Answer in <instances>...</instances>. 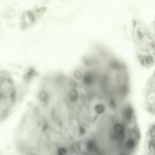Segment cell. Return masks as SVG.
Returning a JSON list of instances; mask_svg holds the SVG:
<instances>
[{
    "instance_id": "6da1fadb",
    "label": "cell",
    "mask_w": 155,
    "mask_h": 155,
    "mask_svg": "<svg viewBox=\"0 0 155 155\" xmlns=\"http://www.w3.org/2000/svg\"><path fill=\"white\" fill-rule=\"evenodd\" d=\"M71 73L92 102L114 107L129 101L128 68L123 60L107 48L99 45L91 48Z\"/></svg>"
},
{
    "instance_id": "7a4b0ae2",
    "label": "cell",
    "mask_w": 155,
    "mask_h": 155,
    "mask_svg": "<svg viewBox=\"0 0 155 155\" xmlns=\"http://www.w3.org/2000/svg\"><path fill=\"white\" fill-rule=\"evenodd\" d=\"M130 35L136 59L144 68L155 66V36L143 21L135 18L130 24Z\"/></svg>"
},
{
    "instance_id": "3957f363",
    "label": "cell",
    "mask_w": 155,
    "mask_h": 155,
    "mask_svg": "<svg viewBox=\"0 0 155 155\" xmlns=\"http://www.w3.org/2000/svg\"><path fill=\"white\" fill-rule=\"evenodd\" d=\"M143 103L147 111L155 116V70L144 88Z\"/></svg>"
},
{
    "instance_id": "277c9868",
    "label": "cell",
    "mask_w": 155,
    "mask_h": 155,
    "mask_svg": "<svg viewBox=\"0 0 155 155\" xmlns=\"http://www.w3.org/2000/svg\"><path fill=\"white\" fill-rule=\"evenodd\" d=\"M150 26H151V30H152V31H153V33H154V34L155 36V18L154 20L153 21L152 24L150 25Z\"/></svg>"
}]
</instances>
